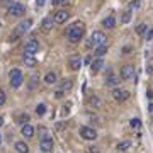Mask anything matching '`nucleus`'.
<instances>
[{
	"label": "nucleus",
	"instance_id": "obj_1",
	"mask_svg": "<svg viewBox=\"0 0 153 153\" xmlns=\"http://www.w3.org/2000/svg\"><path fill=\"white\" fill-rule=\"evenodd\" d=\"M83 31H85V26H83V22H75L73 26L68 27L66 31V38L70 43H78L83 36Z\"/></svg>",
	"mask_w": 153,
	"mask_h": 153
},
{
	"label": "nucleus",
	"instance_id": "obj_2",
	"mask_svg": "<svg viewBox=\"0 0 153 153\" xmlns=\"http://www.w3.org/2000/svg\"><path fill=\"white\" fill-rule=\"evenodd\" d=\"M105 34L102 33V31H94L92 34H90V38L87 39V43H85V46L87 48H99V46H102V44H105Z\"/></svg>",
	"mask_w": 153,
	"mask_h": 153
},
{
	"label": "nucleus",
	"instance_id": "obj_3",
	"mask_svg": "<svg viewBox=\"0 0 153 153\" xmlns=\"http://www.w3.org/2000/svg\"><path fill=\"white\" fill-rule=\"evenodd\" d=\"M31 24H33V21L31 19H26V21H21L19 24L16 26V29H14V34H10V41H16L17 36H22V34H26L31 29Z\"/></svg>",
	"mask_w": 153,
	"mask_h": 153
},
{
	"label": "nucleus",
	"instance_id": "obj_4",
	"mask_svg": "<svg viewBox=\"0 0 153 153\" xmlns=\"http://www.w3.org/2000/svg\"><path fill=\"white\" fill-rule=\"evenodd\" d=\"M9 78H10V87L17 88L21 87L22 82H24V76H22V71L19 68H12L10 73H9Z\"/></svg>",
	"mask_w": 153,
	"mask_h": 153
},
{
	"label": "nucleus",
	"instance_id": "obj_5",
	"mask_svg": "<svg viewBox=\"0 0 153 153\" xmlns=\"http://www.w3.org/2000/svg\"><path fill=\"white\" fill-rule=\"evenodd\" d=\"M78 133H80V136H82L83 140H87V141H94V140L97 138V131H95L94 128H90V126H80Z\"/></svg>",
	"mask_w": 153,
	"mask_h": 153
},
{
	"label": "nucleus",
	"instance_id": "obj_6",
	"mask_svg": "<svg viewBox=\"0 0 153 153\" xmlns=\"http://www.w3.org/2000/svg\"><path fill=\"white\" fill-rule=\"evenodd\" d=\"M39 51V41L36 38H31L27 41V43H26V48H24V53H26V55H31V56H34L36 55V53H38Z\"/></svg>",
	"mask_w": 153,
	"mask_h": 153
},
{
	"label": "nucleus",
	"instance_id": "obj_7",
	"mask_svg": "<svg viewBox=\"0 0 153 153\" xmlns=\"http://www.w3.org/2000/svg\"><path fill=\"white\" fill-rule=\"evenodd\" d=\"M71 87H73V83H71V80H68V78H66V80H63V82L60 83V87L56 88L55 97H56V99H61V97H63V95H65L66 92H68V90H70Z\"/></svg>",
	"mask_w": 153,
	"mask_h": 153
},
{
	"label": "nucleus",
	"instance_id": "obj_8",
	"mask_svg": "<svg viewBox=\"0 0 153 153\" xmlns=\"http://www.w3.org/2000/svg\"><path fill=\"white\" fill-rule=\"evenodd\" d=\"M121 78H123V80H134V78H136L134 66H131V65L123 66V68H121Z\"/></svg>",
	"mask_w": 153,
	"mask_h": 153
},
{
	"label": "nucleus",
	"instance_id": "obj_9",
	"mask_svg": "<svg viewBox=\"0 0 153 153\" xmlns=\"http://www.w3.org/2000/svg\"><path fill=\"white\" fill-rule=\"evenodd\" d=\"M24 12H26V7L22 5V4H19V2H14L9 7V16H12V17H21Z\"/></svg>",
	"mask_w": 153,
	"mask_h": 153
},
{
	"label": "nucleus",
	"instance_id": "obj_10",
	"mask_svg": "<svg viewBox=\"0 0 153 153\" xmlns=\"http://www.w3.org/2000/svg\"><path fill=\"white\" fill-rule=\"evenodd\" d=\"M112 97H114L117 102H124L126 99L129 97V92H128V90H121V88H114V90H112Z\"/></svg>",
	"mask_w": 153,
	"mask_h": 153
},
{
	"label": "nucleus",
	"instance_id": "obj_11",
	"mask_svg": "<svg viewBox=\"0 0 153 153\" xmlns=\"http://www.w3.org/2000/svg\"><path fill=\"white\" fill-rule=\"evenodd\" d=\"M66 19H68V12L66 10H56L55 12V17H53V21H55V24H63V22H66Z\"/></svg>",
	"mask_w": 153,
	"mask_h": 153
},
{
	"label": "nucleus",
	"instance_id": "obj_12",
	"mask_svg": "<svg viewBox=\"0 0 153 153\" xmlns=\"http://www.w3.org/2000/svg\"><path fill=\"white\" fill-rule=\"evenodd\" d=\"M53 140H44V141H41L39 143V150L41 152H44V153H49L51 150H53Z\"/></svg>",
	"mask_w": 153,
	"mask_h": 153
},
{
	"label": "nucleus",
	"instance_id": "obj_13",
	"mask_svg": "<svg viewBox=\"0 0 153 153\" xmlns=\"http://www.w3.org/2000/svg\"><path fill=\"white\" fill-rule=\"evenodd\" d=\"M102 66H104V60H102V58H95V60L90 63V70H92V73H97V71H100Z\"/></svg>",
	"mask_w": 153,
	"mask_h": 153
},
{
	"label": "nucleus",
	"instance_id": "obj_14",
	"mask_svg": "<svg viewBox=\"0 0 153 153\" xmlns=\"http://www.w3.org/2000/svg\"><path fill=\"white\" fill-rule=\"evenodd\" d=\"M53 24H55L53 17H44L43 22H41V27H43L44 33H48V31H51V29H53Z\"/></svg>",
	"mask_w": 153,
	"mask_h": 153
},
{
	"label": "nucleus",
	"instance_id": "obj_15",
	"mask_svg": "<svg viewBox=\"0 0 153 153\" xmlns=\"http://www.w3.org/2000/svg\"><path fill=\"white\" fill-rule=\"evenodd\" d=\"M21 134L22 136H26V138H33L34 136V128L31 124H24L21 128Z\"/></svg>",
	"mask_w": 153,
	"mask_h": 153
},
{
	"label": "nucleus",
	"instance_id": "obj_16",
	"mask_svg": "<svg viewBox=\"0 0 153 153\" xmlns=\"http://www.w3.org/2000/svg\"><path fill=\"white\" fill-rule=\"evenodd\" d=\"M44 82L48 83V85H53V83L58 82V76H56L55 71H48V73L44 75Z\"/></svg>",
	"mask_w": 153,
	"mask_h": 153
},
{
	"label": "nucleus",
	"instance_id": "obj_17",
	"mask_svg": "<svg viewBox=\"0 0 153 153\" xmlns=\"http://www.w3.org/2000/svg\"><path fill=\"white\" fill-rule=\"evenodd\" d=\"M82 66V58L80 56H71L70 58V68L71 70H78Z\"/></svg>",
	"mask_w": 153,
	"mask_h": 153
},
{
	"label": "nucleus",
	"instance_id": "obj_18",
	"mask_svg": "<svg viewBox=\"0 0 153 153\" xmlns=\"http://www.w3.org/2000/svg\"><path fill=\"white\" fill-rule=\"evenodd\" d=\"M102 26L104 27H107V29H112L116 26V19H114V16H109V17H105L104 21H102Z\"/></svg>",
	"mask_w": 153,
	"mask_h": 153
},
{
	"label": "nucleus",
	"instance_id": "obj_19",
	"mask_svg": "<svg viewBox=\"0 0 153 153\" xmlns=\"http://www.w3.org/2000/svg\"><path fill=\"white\" fill-rule=\"evenodd\" d=\"M22 61L26 63V66H36V63H38L36 58L31 56V55H24V56H22Z\"/></svg>",
	"mask_w": 153,
	"mask_h": 153
},
{
	"label": "nucleus",
	"instance_id": "obj_20",
	"mask_svg": "<svg viewBox=\"0 0 153 153\" xmlns=\"http://www.w3.org/2000/svg\"><path fill=\"white\" fill-rule=\"evenodd\" d=\"M16 150L19 153H29V146L24 141H16Z\"/></svg>",
	"mask_w": 153,
	"mask_h": 153
},
{
	"label": "nucleus",
	"instance_id": "obj_21",
	"mask_svg": "<svg viewBox=\"0 0 153 153\" xmlns=\"http://www.w3.org/2000/svg\"><path fill=\"white\" fill-rule=\"evenodd\" d=\"M105 53H107V44H102V46L95 48V56H97V58H102Z\"/></svg>",
	"mask_w": 153,
	"mask_h": 153
},
{
	"label": "nucleus",
	"instance_id": "obj_22",
	"mask_svg": "<svg viewBox=\"0 0 153 153\" xmlns=\"http://www.w3.org/2000/svg\"><path fill=\"white\" fill-rule=\"evenodd\" d=\"M128 148H131V141H129V140H124V141L117 143V150H119V152H126Z\"/></svg>",
	"mask_w": 153,
	"mask_h": 153
},
{
	"label": "nucleus",
	"instance_id": "obj_23",
	"mask_svg": "<svg viewBox=\"0 0 153 153\" xmlns=\"http://www.w3.org/2000/svg\"><path fill=\"white\" fill-rule=\"evenodd\" d=\"M131 10H124L123 12V16H121V24H128V22L131 21Z\"/></svg>",
	"mask_w": 153,
	"mask_h": 153
},
{
	"label": "nucleus",
	"instance_id": "obj_24",
	"mask_svg": "<svg viewBox=\"0 0 153 153\" xmlns=\"http://www.w3.org/2000/svg\"><path fill=\"white\" fill-rule=\"evenodd\" d=\"M140 7H141V2H140V0H131L129 5H128V10H136Z\"/></svg>",
	"mask_w": 153,
	"mask_h": 153
},
{
	"label": "nucleus",
	"instance_id": "obj_25",
	"mask_svg": "<svg viewBox=\"0 0 153 153\" xmlns=\"http://www.w3.org/2000/svg\"><path fill=\"white\" fill-rule=\"evenodd\" d=\"M117 83H119V80H117L116 76H109V78H105V85H107V87H116Z\"/></svg>",
	"mask_w": 153,
	"mask_h": 153
},
{
	"label": "nucleus",
	"instance_id": "obj_26",
	"mask_svg": "<svg viewBox=\"0 0 153 153\" xmlns=\"http://www.w3.org/2000/svg\"><path fill=\"white\" fill-rule=\"evenodd\" d=\"M129 126H131L133 129H140V128H141V121L138 119V117H133V119L129 121Z\"/></svg>",
	"mask_w": 153,
	"mask_h": 153
},
{
	"label": "nucleus",
	"instance_id": "obj_27",
	"mask_svg": "<svg viewBox=\"0 0 153 153\" xmlns=\"http://www.w3.org/2000/svg\"><path fill=\"white\" fill-rule=\"evenodd\" d=\"M146 29H148V24H145V22H143V24H140V26L136 27V34L143 36V34L146 33Z\"/></svg>",
	"mask_w": 153,
	"mask_h": 153
},
{
	"label": "nucleus",
	"instance_id": "obj_28",
	"mask_svg": "<svg viewBox=\"0 0 153 153\" xmlns=\"http://www.w3.org/2000/svg\"><path fill=\"white\" fill-rule=\"evenodd\" d=\"M88 102H90V105H94V107H99V105H100V99H99L97 95H92V97L88 99Z\"/></svg>",
	"mask_w": 153,
	"mask_h": 153
},
{
	"label": "nucleus",
	"instance_id": "obj_29",
	"mask_svg": "<svg viewBox=\"0 0 153 153\" xmlns=\"http://www.w3.org/2000/svg\"><path fill=\"white\" fill-rule=\"evenodd\" d=\"M36 114H38V116H44V114H46V105L39 104L38 107H36Z\"/></svg>",
	"mask_w": 153,
	"mask_h": 153
},
{
	"label": "nucleus",
	"instance_id": "obj_30",
	"mask_svg": "<svg viewBox=\"0 0 153 153\" xmlns=\"http://www.w3.org/2000/svg\"><path fill=\"white\" fill-rule=\"evenodd\" d=\"M27 121H29V116L27 114H22V116H19L17 123H19L21 126H24V124H27Z\"/></svg>",
	"mask_w": 153,
	"mask_h": 153
},
{
	"label": "nucleus",
	"instance_id": "obj_31",
	"mask_svg": "<svg viewBox=\"0 0 153 153\" xmlns=\"http://www.w3.org/2000/svg\"><path fill=\"white\" fill-rule=\"evenodd\" d=\"M51 4L56 7H61V5H66L68 4V0H51Z\"/></svg>",
	"mask_w": 153,
	"mask_h": 153
},
{
	"label": "nucleus",
	"instance_id": "obj_32",
	"mask_svg": "<svg viewBox=\"0 0 153 153\" xmlns=\"http://www.w3.org/2000/svg\"><path fill=\"white\" fill-rule=\"evenodd\" d=\"M36 83H38V76L34 75V76H31V83H29V88H34V87H36Z\"/></svg>",
	"mask_w": 153,
	"mask_h": 153
},
{
	"label": "nucleus",
	"instance_id": "obj_33",
	"mask_svg": "<svg viewBox=\"0 0 153 153\" xmlns=\"http://www.w3.org/2000/svg\"><path fill=\"white\" fill-rule=\"evenodd\" d=\"M5 104V94H4V90H0V105Z\"/></svg>",
	"mask_w": 153,
	"mask_h": 153
},
{
	"label": "nucleus",
	"instance_id": "obj_34",
	"mask_svg": "<svg viewBox=\"0 0 153 153\" xmlns=\"http://www.w3.org/2000/svg\"><path fill=\"white\" fill-rule=\"evenodd\" d=\"M12 4H14V0H2V5H5L7 9H9V7L12 5Z\"/></svg>",
	"mask_w": 153,
	"mask_h": 153
},
{
	"label": "nucleus",
	"instance_id": "obj_35",
	"mask_svg": "<svg viewBox=\"0 0 153 153\" xmlns=\"http://www.w3.org/2000/svg\"><path fill=\"white\" fill-rule=\"evenodd\" d=\"M61 112H63V116H66V114H68V112H70V104L63 105V111H61Z\"/></svg>",
	"mask_w": 153,
	"mask_h": 153
},
{
	"label": "nucleus",
	"instance_id": "obj_36",
	"mask_svg": "<svg viewBox=\"0 0 153 153\" xmlns=\"http://www.w3.org/2000/svg\"><path fill=\"white\" fill-rule=\"evenodd\" d=\"M146 73H148V75H153V63L146 66Z\"/></svg>",
	"mask_w": 153,
	"mask_h": 153
},
{
	"label": "nucleus",
	"instance_id": "obj_37",
	"mask_svg": "<svg viewBox=\"0 0 153 153\" xmlns=\"http://www.w3.org/2000/svg\"><path fill=\"white\" fill-rule=\"evenodd\" d=\"M63 128H65V123H58L56 124V129H63Z\"/></svg>",
	"mask_w": 153,
	"mask_h": 153
},
{
	"label": "nucleus",
	"instance_id": "obj_38",
	"mask_svg": "<svg viewBox=\"0 0 153 153\" xmlns=\"http://www.w3.org/2000/svg\"><path fill=\"white\" fill-rule=\"evenodd\" d=\"M44 2H46V0H36V4H38V7H43V5H44Z\"/></svg>",
	"mask_w": 153,
	"mask_h": 153
},
{
	"label": "nucleus",
	"instance_id": "obj_39",
	"mask_svg": "<svg viewBox=\"0 0 153 153\" xmlns=\"http://www.w3.org/2000/svg\"><path fill=\"white\" fill-rule=\"evenodd\" d=\"M152 38H153V29H152V31H150V33L146 34V39H148V41H150Z\"/></svg>",
	"mask_w": 153,
	"mask_h": 153
},
{
	"label": "nucleus",
	"instance_id": "obj_40",
	"mask_svg": "<svg viewBox=\"0 0 153 153\" xmlns=\"http://www.w3.org/2000/svg\"><path fill=\"white\" fill-rule=\"evenodd\" d=\"M146 97H148V99H153V90H148V92H146Z\"/></svg>",
	"mask_w": 153,
	"mask_h": 153
},
{
	"label": "nucleus",
	"instance_id": "obj_41",
	"mask_svg": "<svg viewBox=\"0 0 153 153\" xmlns=\"http://www.w3.org/2000/svg\"><path fill=\"white\" fill-rule=\"evenodd\" d=\"M148 112H153V102L150 105H148Z\"/></svg>",
	"mask_w": 153,
	"mask_h": 153
},
{
	"label": "nucleus",
	"instance_id": "obj_42",
	"mask_svg": "<svg viewBox=\"0 0 153 153\" xmlns=\"http://www.w3.org/2000/svg\"><path fill=\"white\" fill-rule=\"evenodd\" d=\"M90 153H99V152H97V150H94V148H92V150H90Z\"/></svg>",
	"mask_w": 153,
	"mask_h": 153
},
{
	"label": "nucleus",
	"instance_id": "obj_43",
	"mask_svg": "<svg viewBox=\"0 0 153 153\" xmlns=\"http://www.w3.org/2000/svg\"><path fill=\"white\" fill-rule=\"evenodd\" d=\"M2 124H4V119H2V117H0V126H2Z\"/></svg>",
	"mask_w": 153,
	"mask_h": 153
},
{
	"label": "nucleus",
	"instance_id": "obj_44",
	"mask_svg": "<svg viewBox=\"0 0 153 153\" xmlns=\"http://www.w3.org/2000/svg\"><path fill=\"white\" fill-rule=\"evenodd\" d=\"M0 143H2V134H0Z\"/></svg>",
	"mask_w": 153,
	"mask_h": 153
}]
</instances>
